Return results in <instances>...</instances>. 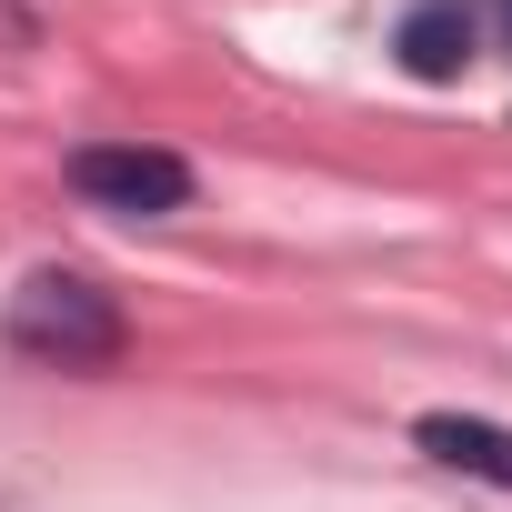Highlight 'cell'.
<instances>
[{"mask_svg": "<svg viewBox=\"0 0 512 512\" xmlns=\"http://www.w3.org/2000/svg\"><path fill=\"white\" fill-rule=\"evenodd\" d=\"M412 442L442 462V472H472V482H502L512 492V432L502 422H472V412H422Z\"/></svg>", "mask_w": 512, "mask_h": 512, "instance_id": "3957f363", "label": "cell"}, {"mask_svg": "<svg viewBox=\"0 0 512 512\" xmlns=\"http://www.w3.org/2000/svg\"><path fill=\"white\" fill-rule=\"evenodd\" d=\"M71 191L101 201V211H191V161L181 151H151V141H81L71 151Z\"/></svg>", "mask_w": 512, "mask_h": 512, "instance_id": "7a4b0ae2", "label": "cell"}, {"mask_svg": "<svg viewBox=\"0 0 512 512\" xmlns=\"http://www.w3.org/2000/svg\"><path fill=\"white\" fill-rule=\"evenodd\" d=\"M0 342L41 372H111L131 332H121V302L91 272H31L11 292V312H0Z\"/></svg>", "mask_w": 512, "mask_h": 512, "instance_id": "6da1fadb", "label": "cell"}, {"mask_svg": "<svg viewBox=\"0 0 512 512\" xmlns=\"http://www.w3.org/2000/svg\"><path fill=\"white\" fill-rule=\"evenodd\" d=\"M402 71L412 81H452L462 61H472V0H422V11L402 21Z\"/></svg>", "mask_w": 512, "mask_h": 512, "instance_id": "277c9868", "label": "cell"}]
</instances>
